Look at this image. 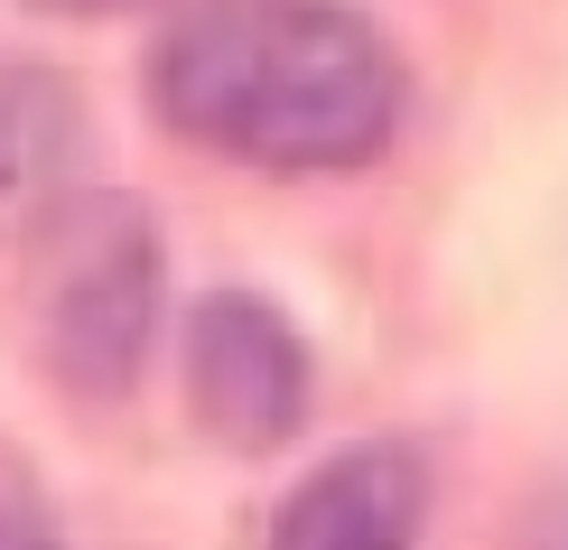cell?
I'll return each instance as SVG.
<instances>
[{"mask_svg":"<svg viewBox=\"0 0 568 550\" xmlns=\"http://www.w3.org/2000/svg\"><path fill=\"white\" fill-rule=\"evenodd\" d=\"M419 522H429V476H419L410 448L373 439V448L326 458L280 504L271 550H419Z\"/></svg>","mask_w":568,"mask_h":550,"instance_id":"277c9868","label":"cell"},{"mask_svg":"<svg viewBox=\"0 0 568 550\" xmlns=\"http://www.w3.org/2000/svg\"><path fill=\"white\" fill-rule=\"evenodd\" d=\"M159 122L271 178H336L400 131V57L354 0H186L150 47Z\"/></svg>","mask_w":568,"mask_h":550,"instance_id":"6da1fadb","label":"cell"},{"mask_svg":"<svg viewBox=\"0 0 568 550\" xmlns=\"http://www.w3.org/2000/svg\"><path fill=\"white\" fill-rule=\"evenodd\" d=\"M29 10H57V19H112L122 0H29Z\"/></svg>","mask_w":568,"mask_h":550,"instance_id":"ba28073f","label":"cell"},{"mask_svg":"<svg viewBox=\"0 0 568 550\" xmlns=\"http://www.w3.org/2000/svg\"><path fill=\"white\" fill-rule=\"evenodd\" d=\"M186 411L215 448L262 458L307 420V346L271 299L205 290L186 318Z\"/></svg>","mask_w":568,"mask_h":550,"instance_id":"3957f363","label":"cell"},{"mask_svg":"<svg viewBox=\"0 0 568 550\" xmlns=\"http://www.w3.org/2000/svg\"><path fill=\"white\" fill-rule=\"evenodd\" d=\"M513 550H568V486H540L523 532H513Z\"/></svg>","mask_w":568,"mask_h":550,"instance_id":"52a82bcc","label":"cell"},{"mask_svg":"<svg viewBox=\"0 0 568 550\" xmlns=\"http://www.w3.org/2000/svg\"><path fill=\"white\" fill-rule=\"evenodd\" d=\"M159 290H169V252L140 197L65 187L29 214L19 318H29V354L75 401H122L140 382L159 337Z\"/></svg>","mask_w":568,"mask_h":550,"instance_id":"7a4b0ae2","label":"cell"},{"mask_svg":"<svg viewBox=\"0 0 568 550\" xmlns=\"http://www.w3.org/2000/svg\"><path fill=\"white\" fill-rule=\"evenodd\" d=\"M0 550H65V532L47 522L19 486H0Z\"/></svg>","mask_w":568,"mask_h":550,"instance_id":"8992f818","label":"cell"},{"mask_svg":"<svg viewBox=\"0 0 568 550\" xmlns=\"http://www.w3.org/2000/svg\"><path fill=\"white\" fill-rule=\"evenodd\" d=\"M84 150V103L47 66H0V214H38L65 197Z\"/></svg>","mask_w":568,"mask_h":550,"instance_id":"5b68a950","label":"cell"}]
</instances>
